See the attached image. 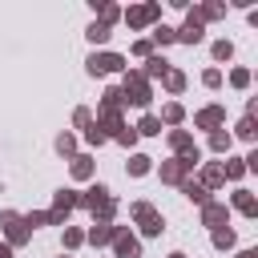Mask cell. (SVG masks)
<instances>
[{
    "instance_id": "cell-1",
    "label": "cell",
    "mask_w": 258,
    "mask_h": 258,
    "mask_svg": "<svg viewBox=\"0 0 258 258\" xmlns=\"http://www.w3.org/2000/svg\"><path fill=\"white\" fill-rule=\"evenodd\" d=\"M89 69L93 73H113V69H121V57H93Z\"/></svg>"
},
{
    "instance_id": "cell-2",
    "label": "cell",
    "mask_w": 258,
    "mask_h": 258,
    "mask_svg": "<svg viewBox=\"0 0 258 258\" xmlns=\"http://www.w3.org/2000/svg\"><path fill=\"white\" fill-rule=\"evenodd\" d=\"M117 254H121V258H137V242H133V238H121V242H117Z\"/></svg>"
},
{
    "instance_id": "cell-3",
    "label": "cell",
    "mask_w": 258,
    "mask_h": 258,
    "mask_svg": "<svg viewBox=\"0 0 258 258\" xmlns=\"http://www.w3.org/2000/svg\"><path fill=\"white\" fill-rule=\"evenodd\" d=\"M4 222L12 226V242H24V226H20V218H16V214H4Z\"/></svg>"
},
{
    "instance_id": "cell-4",
    "label": "cell",
    "mask_w": 258,
    "mask_h": 258,
    "mask_svg": "<svg viewBox=\"0 0 258 258\" xmlns=\"http://www.w3.org/2000/svg\"><path fill=\"white\" fill-rule=\"evenodd\" d=\"M89 37L101 45V41H109V28H105V24H93V28H89Z\"/></svg>"
},
{
    "instance_id": "cell-5",
    "label": "cell",
    "mask_w": 258,
    "mask_h": 258,
    "mask_svg": "<svg viewBox=\"0 0 258 258\" xmlns=\"http://www.w3.org/2000/svg\"><path fill=\"white\" fill-rule=\"evenodd\" d=\"M182 37H186V41H202V28H198V24H194V20H190V24H186V32H182Z\"/></svg>"
},
{
    "instance_id": "cell-6",
    "label": "cell",
    "mask_w": 258,
    "mask_h": 258,
    "mask_svg": "<svg viewBox=\"0 0 258 258\" xmlns=\"http://www.w3.org/2000/svg\"><path fill=\"white\" fill-rule=\"evenodd\" d=\"M238 210H246V214H254V198H250V194H238Z\"/></svg>"
},
{
    "instance_id": "cell-7",
    "label": "cell",
    "mask_w": 258,
    "mask_h": 258,
    "mask_svg": "<svg viewBox=\"0 0 258 258\" xmlns=\"http://www.w3.org/2000/svg\"><path fill=\"white\" fill-rule=\"evenodd\" d=\"M214 242H218V246H230V242H234V234H230V230H218V234H214Z\"/></svg>"
},
{
    "instance_id": "cell-8",
    "label": "cell",
    "mask_w": 258,
    "mask_h": 258,
    "mask_svg": "<svg viewBox=\"0 0 258 258\" xmlns=\"http://www.w3.org/2000/svg\"><path fill=\"white\" fill-rule=\"evenodd\" d=\"M0 258H12V254H8V250H4V246H0Z\"/></svg>"
},
{
    "instance_id": "cell-9",
    "label": "cell",
    "mask_w": 258,
    "mask_h": 258,
    "mask_svg": "<svg viewBox=\"0 0 258 258\" xmlns=\"http://www.w3.org/2000/svg\"><path fill=\"white\" fill-rule=\"evenodd\" d=\"M174 258H182V254H174Z\"/></svg>"
}]
</instances>
